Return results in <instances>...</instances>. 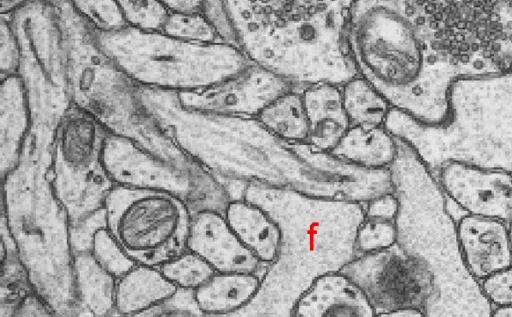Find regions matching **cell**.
Returning a JSON list of instances; mask_svg holds the SVG:
<instances>
[{"mask_svg": "<svg viewBox=\"0 0 512 317\" xmlns=\"http://www.w3.org/2000/svg\"><path fill=\"white\" fill-rule=\"evenodd\" d=\"M147 112L192 160L220 177L256 180L308 195L361 202L369 193V170L345 163L308 143L284 141L257 118L200 112L183 106L174 92L152 90Z\"/></svg>", "mask_w": 512, "mask_h": 317, "instance_id": "1", "label": "cell"}, {"mask_svg": "<svg viewBox=\"0 0 512 317\" xmlns=\"http://www.w3.org/2000/svg\"><path fill=\"white\" fill-rule=\"evenodd\" d=\"M55 132L30 130L3 180L2 214L33 293L55 317H106L111 280L90 253L75 254L52 184Z\"/></svg>", "mask_w": 512, "mask_h": 317, "instance_id": "2", "label": "cell"}, {"mask_svg": "<svg viewBox=\"0 0 512 317\" xmlns=\"http://www.w3.org/2000/svg\"><path fill=\"white\" fill-rule=\"evenodd\" d=\"M353 0L221 1L223 42L290 83L342 87L360 76L349 43Z\"/></svg>", "mask_w": 512, "mask_h": 317, "instance_id": "3", "label": "cell"}, {"mask_svg": "<svg viewBox=\"0 0 512 317\" xmlns=\"http://www.w3.org/2000/svg\"><path fill=\"white\" fill-rule=\"evenodd\" d=\"M449 115L427 126L392 108L384 128L406 142L435 174L461 162L512 174V69L461 77L449 91Z\"/></svg>", "mask_w": 512, "mask_h": 317, "instance_id": "4", "label": "cell"}, {"mask_svg": "<svg viewBox=\"0 0 512 317\" xmlns=\"http://www.w3.org/2000/svg\"><path fill=\"white\" fill-rule=\"evenodd\" d=\"M62 29L74 105L109 134L126 139L158 160L202 181L218 179L187 156L146 111L136 84L99 50L94 29L73 1H53Z\"/></svg>", "mask_w": 512, "mask_h": 317, "instance_id": "5", "label": "cell"}, {"mask_svg": "<svg viewBox=\"0 0 512 317\" xmlns=\"http://www.w3.org/2000/svg\"><path fill=\"white\" fill-rule=\"evenodd\" d=\"M102 54L140 87L188 93L228 81L252 63L235 46L196 43L131 27L102 33L94 30Z\"/></svg>", "mask_w": 512, "mask_h": 317, "instance_id": "6", "label": "cell"}, {"mask_svg": "<svg viewBox=\"0 0 512 317\" xmlns=\"http://www.w3.org/2000/svg\"><path fill=\"white\" fill-rule=\"evenodd\" d=\"M349 43L359 75L388 102L422 71L425 43L413 1H352Z\"/></svg>", "mask_w": 512, "mask_h": 317, "instance_id": "7", "label": "cell"}, {"mask_svg": "<svg viewBox=\"0 0 512 317\" xmlns=\"http://www.w3.org/2000/svg\"><path fill=\"white\" fill-rule=\"evenodd\" d=\"M20 53L18 75L28 95L32 128L56 131L72 107L68 58L52 1H26L8 16Z\"/></svg>", "mask_w": 512, "mask_h": 317, "instance_id": "8", "label": "cell"}, {"mask_svg": "<svg viewBox=\"0 0 512 317\" xmlns=\"http://www.w3.org/2000/svg\"><path fill=\"white\" fill-rule=\"evenodd\" d=\"M104 212L107 229L138 265L159 268L188 250L193 213L174 195L115 186Z\"/></svg>", "mask_w": 512, "mask_h": 317, "instance_id": "9", "label": "cell"}, {"mask_svg": "<svg viewBox=\"0 0 512 317\" xmlns=\"http://www.w3.org/2000/svg\"><path fill=\"white\" fill-rule=\"evenodd\" d=\"M108 135L92 115L74 104L56 128L52 184L71 227L103 209L115 187L102 161Z\"/></svg>", "mask_w": 512, "mask_h": 317, "instance_id": "10", "label": "cell"}, {"mask_svg": "<svg viewBox=\"0 0 512 317\" xmlns=\"http://www.w3.org/2000/svg\"><path fill=\"white\" fill-rule=\"evenodd\" d=\"M102 161L115 186L168 193L182 199L192 213L225 214L234 200L219 179L202 181L158 160L132 142L109 134Z\"/></svg>", "mask_w": 512, "mask_h": 317, "instance_id": "11", "label": "cell"}, {"mask_svg": "<svg viewBox=\"0 0 512 317\" xmlns=\"http://www.w3.org/2000/svg\"><path fill=\"white\" fill-rule=\"evenodd\" d=\"M339 271L363 291L377 313L402 308L424 310L436 295L435 278L428 263L397 244L361 254Z\"/></svg>", "mask_w": 512, "mask_h": 317, "instance_id": "12", "label": "cell"}, {"mask_svg": "<svg viewBox=\"0 0 512 317\" xmlns=\"http://www.w3.org/2000/svg\"><path fill=\"white\" fill-rule=\"evenodd\" d=\"M294 87L252 64L238 76L205 90L176 93L180 103L205 113L253 117Z\"/></svg>", "mask_w": 512, "mask_h": 317, "instance_id": "13", "label": "cell"}, {"mask_svg": "<svg viewBox=\"0 0 512 317\" xmlns=\"http://www.w3.org/2000/svg\"><path fill=\"white\" fill-rule=\"evenodd\" d=\"M434 175L444 194L465 214L512 222V174L447 162Z\"/></svg>", "mask_w": 512, "mask_h": 317, "instance_id": "14", "label": "cell"}, {"mask_svg": "<svg viewBox=\"0 0 512 317\" xmlns=\"http://www.w3.org/2000/svg\"><path fill=\"white\" fill-rule=\"evenodd\" d=\"M455 240L466 269L479 281L512 265L509 225L503 221L465 214Z\"/></svg>", "mask_w": 512, "mask_h": 317, "instance_id": "15", "label": "cell"}, {"mask_svg": "<svg viewBox=\"0 0 512 317\" xmlns=\"http://www.w3.org/2000/svg\"><path fill=\"white\" fill-rule=\"evenodd\" d=\"M187 248L217 273L258 274L262 265L238 239L225 216L214 211L193 213Z\"/></svg>", "mask_w": 512, "mask_h": 317, "instance_id": "16", "label": "cell"}, {"mask_svg": "<svg viewBox=\"0 0 512 317\" xmlns=\"http://www.w3.org/2000/svg\"><path fill=\"white\" fill-rule=\"evenodd\" d=\"M363 291L340 271L316 278L297 300L292 317H376Z\"/></svg>", "mask_w": 512, "mask_h": 317, "instance_id": "17", "label": "cell"}, {"mask_svg": "<svg viewBox=\"0 0 512 317\" xmlns=\"http://www.w3.org/2000/svg\"><path fill=\"white\" fill-rule=\"evenodd\" d=\"M32 127L27 92L19 75L1 78L0 172L2 179L17 165Z\"/></svg>", "mask_w": 512, "mask_h": 317, "instance_id": "18", "label": "cell"}, {"mask_svg": "<svg viewBox=\"0 0 512 317\" xmlns=\"http://www.w3.org/2000/svg\"><path fill=\"white\" fill-rule=\"evenodd\" d=\"M224 216L238 239L262 264L276 260L283 232L263 208L245 199H234Z\"/></svg>", "mask_w": 512, "mask_h": 317, "instance_id": "19", "label": "cell"}, {"mask_svg": "<svg viewBox=\"0 0 512 317\" xmlns=\"http://www.w3.org/2000/svg\"><path fill=\"white\" fill-rule=\"evenodd\" d=\"M157 267L135 265L116 280L114 307L117 317H126L168 304L178 293Z\"/></svg>", "mask_w": 512, "mask_h": 317, "instance_id": "20", "label": "cell"}, {"mask_svg": "<svg viewBox=\"0 0 512 317\" xmlns=\"http://www.w3.org/2000/svg\"><path fill=\"white\" fill-rule=\"evenodd\" d=\"M261 280L254 273H215L192 292L203 317L230 315L245 306L258 292Z\"/></svg>", "mask_w": 512, "mask_h": 317, "instance_id": "21", "label": "cell"}, {"mask_svg": "<svg viewBox=\"0 0 512 317\" xmlns=\"http://www.w3.org/2000/svg\"><path fill=\"white\" fill-rule=\"evenodd\" d=\"M397 140L384 127H350L336 148L335 158L366 170H387L397 156Z\"/></svg>", "mask_w": 512, "mask_h": 317, "instance_id": "22", "label": "cell"}, {"mask_svg": "<svg viewBox=\"0 0 512 317\" xmlns=\"http://www.w3.org/2000/svg\"><path fill=\"white\" fill-rule=\"evenodd\" d=\"M256 118L268 131L284 141L307 143L310 123L299 91L283 94Z\"/></svg>", "mask_w": 512, "mask_h": 317, "instance_id": "23", "label": "cell"}, {"mask_svg": "<svg viewBox=\"0 0 512 317\" xmlns=\"http://www.w3.org/2000/svg\"><path fill=\"white\" fill-rule=\"evenodd\" d=\"M341 90L350 127H384L392 107L367 80L357 76L344 84Z\"/></svg>", "mask_w": 512, "mask_h": 317, "instance_id": "24", "label": "cell"}, {"mask_svg": "<svg viewBox=\"0 0 512 317\" xmlns=\"http://www.w3.org/2000/svg\"><path fill=\"white\" fill-rule=\"evenodd\" d=\"M159 269L178 290L190 292L203 286L216 273L203 258L190 250L168 261Z\"/></svg>", "mask_w": 512, "mask_h": 317, "instance_id": "25", "label": "cell"}, {"mask_svg": "<svg viewBox=\"0 0 512 317\" xmlns=\"http://www.w3.org/2000/svg\"><path fill=\"white\" fill-rule=\"evenodd\" d=\"M90 253L97 264L116 280L137 265L120 247L106 225L94 233Z\"/></svg>", "mask_w": 512, "mask_h": 317, "instance_id": "26", "label": "cell"}, {"mask_svg": "<svg viewBox=\"0 0 512 317\" xmlns=\"http://www.w3.org/2000/svg\"><path fill=\"white\" fill-rule=\"evenodd\" d=\"M301 94L309 123L328 117L347 119L341 87L316 84L305 88Z\"/></svg>", "mask_w": 512, "mask_h": 317, "instance_id": "27", "label": "cell"}, {"mask_svg": "<svg viewBox=\"0 0 512 317\" xmlns=\"http://www.w3.org/2000/svg\"><path fill=\"white\" fill-rule=\"evenodd\" d=\"M161 33L188 42H223L203 13H170Z\"/></svg>", "mask_w": 512, "mask_h": 317, "instance_id": "28", "label": "cell"}, {"mask_svg": "<svg viewBox=\"0 0 512 317\" xmlns=\"http://www.w3.org/2000/svg\"><path fill=\"white\" fill-rule=\"evenodd\" d=\"M73 5L97 32L110 33L128 27L118 1L78 0Z\"/></svg>", "mask_w": 512, "mask_h": 317, "instance_id": "29", "label": "cell"}, {"mask_svg": "<svg viewBox=\"0 0 512 317\" xmlns=\"http://www.w3.org/2000/svg\"><path fill=\"white\" fill-rule=\"evenodd\" d=\"M118 3L128 26L144 32H162L170 14L163 1L120 0Z\"/></svg>", "mask_w": 512, "mask_h": 317, "instance_id": "30", "label": "cell"}, {"mask_svg": "<svg viewBox=\"0 0 512 317\" xmlns=\"http://www.w3.org/2000/svg\"><path fill=\"white\" fill-rule=\"evenodd\" d=\"M398 227L395 222L363 218L355 234V245L361 254L388 249L398 240Z\"/></svg>", "mask_w": 512, "mask_h": 317, "instance_id": "31", "label": "cell"}, {"mask_svg": "<svg viewBox=\"0 0 512 317\" xmlns=\"http://www.w3.org/2000/svg\"><path fill=\"white\" fill-rule=\"evenodd\" d=\"M350 128L348 119L328 117L310 123L307 143L315 150L331 153Z\"/></svg>", "mask_w": 512, "mask_h": 317, "instance_id": "32", "label": "cell"}, {"mask_svg": "<svg viewBox=\"0 0 512 317\" xmlns=\"http://www.w3.org/2000/svg\"><path fill=\"white\" fill-rule=\"evenodd\" d=\"M19 46L8 16L0 18V70L1 78L18 75Z\"/></svg>", "mask_w": 512, "mask_h": 317, "instance_id": "33", "label": "cell"}, {"mask_svg": "<svg viewBox=\"0 0 512 317\" xmlns=\"http://www.w3.org/2000/svg\"><path fill=\"white\" fill-rule=\"evenodd\" d=\"M480 288L495 307L512 306V265L480 281Z\"/></svg>", "mask_w": 512, "mask_h": 317, "instance_id": "34", "label": "cell"}, {"mask_svg": "<svg viewBox=\"0 0 512 317\" xmlns=\"http://www.w3.org/2000/svg\"><path fill=\"white\" fill-rule=\"evenodd\" d=\"M399 213V201L394 192L381 194L364 206V217L389 222L397 221Z\"/></svg>", "mask_w": 512, "mask_h": 317, "instance_id": "35", "label": "cell"}, {"mask_svg": "<svg viewBox=\"0 0 512 317\" xmlns=\"http://www.w3.org/2000/svg\"><path fill=\"white\" fill-rule=\"evenodd\" d=\"M10 317H55V315L32 293L18 305Z\"/></svg>", "mask_w": 512, "mask_h": 317, "instance_id": "36", "label": "cell"}, {"mask_svg": "<svg viewBox=\"0 0 512 317\" xmlns=\"http://www.w3.org/2000/svg\"><path fill=\"white\" fill-rule=\"evenodd\" d=\"M170 13L196 14L203 13L204 1L199 0H166L163 1Z\"/></svg>", "mask_w": 512, "mask_h": 317, "instance_id": "37", "label": "cell"}, {"mask_svg": "<svg viewBox=\"0 0 512 317\" xmlns=\"http://www.w3.org/2000/svg\"><path fill=\"white\" fill-rule=\"evenodd\" d=\"M376 317H427L423 309L402 308L392 311L379 312Z\"/></svg>", "mask_w": 512, "mask_h": 317, "instance_id": "38", "label": "cell"}, {"mask_svg": "<svg viewBox=\"0 0 512 317\" xmlns=\"http://www.w3.org/2000/svg\"><path fill=\"white\" fill-rule=\"evenodd\" d=\"M26 1H1L0 4V14L4 16H11L17 10H19L23 5H25Z\"/></svg>", "mask_w": 512, "mask_h": 317, "instance_id": "39", "label": "cell"}, {"mask_svg": "<svg viewBox=\"0 0 512 317\" xmlns=\"http://www.w3.org/2000/svg\"><path fill=\"white\" fill-rule=\"evenodd\" d=\"M154 317H199L195 313L180 308H167L164 311L158 313Z\"/></svg>", "mask_w": 512, "mask_h": 317, "instance_id": "40", "label": "cell"}, {"mask_svg": "<svg viewBox=\"0 0 512 317\" xmlns=\"http://www.w3.org/2000/svg\"><path fill=\"white\" fill-rule=\"evenodd\" d=\"M490 317H512V306L494 307Z\"/></svg>", "mask_w": 512, "mask_h": 317, "instance_id": "41", "label": "cell"}, {"mask_svg": "<svg viewBox=\"0 0 512 317\" xmlns=\"http://www.w3.org/2000/svg\"><path fill=\"white\" fill-rule=\"evenodd\" d=\"M168 307H169V304H166V305L155 307L153 309H150L148 311L142 312L140 314H136V315H132V316H126V317H154L155 315H157L158 313L162 312L163 310H165Z\"/></svg>", "mask_w": 512, "mask_h": 317, "instance_id": "42", "label": "cell"}, {"mask_svg": "<svg viewBox=\"0 0 512 317\" xmlns=\"http://www.w3.org/2000/svg\"><path fill=\"white\" fill-rule=\"evenodd\" d=\"M509 225V233H510V240H511V246H512V222Z\"/></svg>", "mask_w": 512, "mask_h": 317, "instance_id": "43", "label": "cell"}]
</instances>
